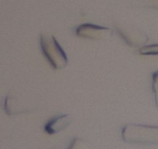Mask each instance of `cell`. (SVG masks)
<instances>
[{
  "mask_svg": "<svg viewBox=\"0 0 158 149\" xmlns=\"http://www.w3.org/2000/svg\"><path fill=\"white\" fill-rule=\"evenodd\" d=\"M153 92L154 93L156 104L158 106V71L155 72L153 75Z\"/></svg>",
  "mask_w": 158,
  "mask_h": 149,
  "instance_id": "4",
  "label": "cell"
},
{
  "mask_svg": "<svg viewBox=\"0 0 158 149\" xmlns=\"http://www.w3.org/2000/svg\"><path fill=\"white\" fill-rule=\"evenodd\" d=\"M123 138L127 142L153 144L158 141V127L128 125L123 130Z\"/></svg>",
  "mask_w": 158,
  "mask_h": 149,
  "instance_id": "1",
  "label": "cell"
},
{
  "mask_svg": "<svg viewBox=\"0 0 158 149\" xmlns=\"http://www.w3.org/2000/svg\"><path fill=\"white\" fill-rule=\"evenodd\" d=\"M140 53L143 54H151L156 55L158 54V45H153L150 46H146L141 49Z\"/></svg>",
  "mask_w": 158,
  "mask_h": 149,
  "instance_id": "3",
  "label": "cell"
},
{
  "mask_svg": "<svg viewBox=\"0 0 158 149\" xmlns=\"http://www.w3.org/2000/svg\"><path fill=\"white\" fill-rule=\"evenodd\" d=\"M70 122L71 121L68 118V115L57 117L46 124L45 131L48 134H55L64 129L68 124H70Z\"/></svg>",
  "mask_w": 158,
  "mask_h": 149,
  "instance_id": "2",
  "label": "cell"
}]
</instances>
